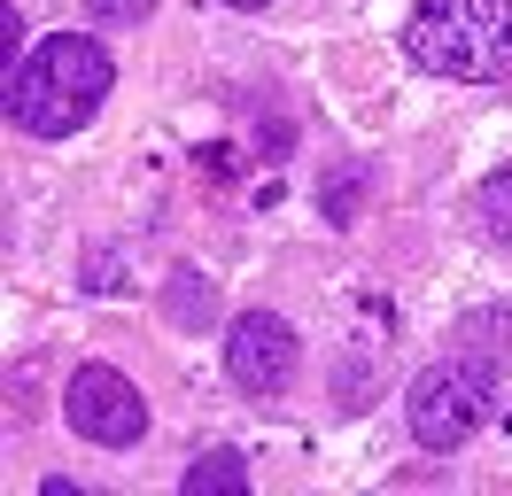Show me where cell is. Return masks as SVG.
Returning <instances> with one entry per match:
<instances>
[{"instance_id":"ba28073f","label":"cell","mask_w":512,"mask_h":496,"mask_svg":"<svg viewBox=\"0 0 512 496\" xmlns=\"http://www.w3.org/2000/svg\"><path fill=\"white\" fill-rule=\"evenodd\" d=\"M171 318H179V326H210V318H218V310H210V287H194V272L171 279Z\"/></svg>"},{"instance_id":"6da1fadb","label":"cell","mask_w":512,"mask_h":496,"mask_svg":"<svg viewBox=\"0 0 512 496\" xmlns=\"http://www.w3.org/2000/svg\"><path fill=\"white\" fill-rule=\"evenodd\" d=\"M109 86H117L109 47L78 39V31H55L8 70V124L32 132V140H70V132H86L101 117Z\"/></svg>"},{"instance_id":"7a4b0ae2","label":"cell","mask_w":512,"mask_h":496,"mask_svg":"<svg viewBox=\"0 0 512 496\" xmlns=\"http://www.w3.org/2000/svg\"><path fill=\"white\" fill-rule=\"evenodd\" d=\"M404 55L427 78L505 86L512 78V0H419L404 16Z\"/></svg>"},{"instance_id":"30bf717a","label":"cell","mask_w":512,"mask_h":496,"mask_svg":"<svg viewBox=\"0 0 512 496\" xmlns=\"http://www.w3.org/2000/svg\"><path fill=\"white\" fill-rule=\"evenodd\" d=\"M0 39H8V70H16V47H24V16H16V0L0 8Z\"/></svg>"},{"instance_id":"3957f363","label":"cell","mask_w":512,"mask_h":496,"mask_svg":"<svg viewBox=\"0 0 512 496\" xmlns=\"http://www.w3.org/2000/svg\"><path fill=\"white\" fill-rule=\"evenodd\" d=\"M489 357H443V365H427L412 380V403H404V419H412L419 450H458V442H474L481 419H489V396H497V380H489Z\"/></svg>"},{"instance_id":"9c48e42d","label":"cell","mask_w":512,"mask_h":496,"mask_svg":"<svg viewBox=\"0 0 512 496\" xmlns=\"http://www.w3.org/2000/svg\"><path fill=\"white\" fill-rule=\"evenodd\" d=\"M156 0H94V24H109V31H125V24H140Z\"/></svg>"},{"instance_id":"52a82bcc","label":"cell","mask_w":512,"mask_h":496,"mask_svg":"<svg viewBox=\"0 0 512 496\" xmlns=\"http://www.w3.org/2000/svg\"><path fill=\"white\" fill-rule=\"evenodd\" d=\"M474 225H481V241L512 248V163H505V171H497V179L474 194Z\"/></svg>"},{"instance_id":"8992f818","label":"cell","mask_w":512,"mask_h":496,"mask_svg":"<svg viewBox=\"0 0 512 496\" xmlns=\"http://www.w3.org/2000/svg\"><path fill=\"white\" fill-rule=\"evenodd\" d=\"M187 496H249V458L241 450H202L187 465Z\"/></svg>"},{"instance_id":"277c9868","label":"cell","mask_w":512,"mask_h":496,"mask_svg":"<svg viewBox=\"0 0 512 496\" xmlns=\"http://www.w3.org/2000/svg\"><path fill=\"white\" fill-rule=\"evenodd\" d=\"M63 411L94 450H132V442L148 434V396H140L117 365H78L70 388H63Z\"/></svg>"},{"instance_id":"5b68a950","label":"cell","mask_w":512,"mask_h":496,"mask_svg":"<svg viewBox=\"0 0 512 496\" xmlns=\"http://www.w3.org/2000/svg\"><path fill=\"white\" fill-rule=\"evenodd\" d=\"M295 357H303V341L280 310H241L233 334H225V372H233L241 396H288Z\"/></svg>"},{"instance_id":"8fae6325","label":"cell","mask_w":512,"mask_h":496,"mask_svg":"<svg viewBox=\"0 0 512 496\" xmlns=\"http://www.w3.org/2000/svg\"><path fill=\"white\" fill-rule=\"evenodd\" d=\"M225 8H241V16H256V8H272V0H225Z\"/></svg>"}]
</instances>
